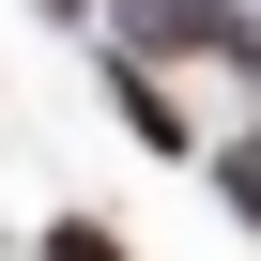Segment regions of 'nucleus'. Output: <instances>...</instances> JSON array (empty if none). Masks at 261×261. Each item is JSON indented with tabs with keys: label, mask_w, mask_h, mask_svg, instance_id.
<instances>
[{
	"label": "nucleus",
	"mask_w": 261,
	"mask_h": 261,
	"mask_svg": "<svg viewBox=\"0 0 261 261\" xmlns=\"http://www.w3.org/2000/svg\"><path fill=\"white\" fill-rule=\"evenodd\" d=\"M46 16H77V0H46Z\"/></svg>",
	"instance_id": "obj_4"
},
{
	"label": "nucleus",
	"mask_w": 261,
	"mask_h": 261,
	"mask_svg": "<svg viewBox=\"0 0 261 261\" xmlns=\"http://www.w3.org/2000/svg\"><path fill=\"white\" fill-rule=\"evenodd\" d=\"M230 62L246 92H261V16H246V0H123V62Z\"/></svg>",
	"instance_id": "obj_1"
},
{
	"label": "nucleus",
	"mask_w": 261,
	"mask_h": 261,
	"mask_svg": "<svg viewBox=\"0 0 261 261\" xmlns=\"http://www.w3.org/2000/svg\"><path fill=\"white\" fill-rule=\"evenodd\" d=\"M215 185H230V215H261V139H230V154H215Z\"/></svg>",
	"instance_id": "obj_3"
},
{
	"label": "nucleus",
	"mask_w": 261,
	"mask_h": 261,
	"mask_svg": "<svg viewBox=\"0 0 261 261\" xmlns=\"http://www.w3.org/2000/svg\"><path fill=\"white\" fill-rule=\"evenodd\" d=\"M46 261H139V246H123V230H92V215H62V230H46Z\"/></svg>",
	"instance_id": "obj_2"
}]
</instances>
